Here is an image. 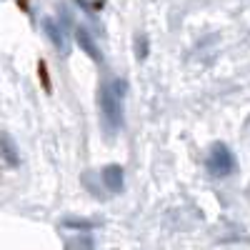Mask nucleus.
I'll return each mask as SVG.
<instances>
[{"mask_svg": "<svg viewBox=\"0 0 250 250\" xmlns=\"http://www.w3.org/2000/svg\"><path fill=\"white\" fill-rule=\"evenodd\" d=\"M205 168L213 178H228L235 173V155L225 143H213L205 158Z\"/></svg>", "mask_w": 250, "mask_h": 250, "instance_id": "nucleus-2", "label": "nucleus"}, {"mask_svg": "<svg viewBox=\"0 0 250 250\" xmlns=\"http://www.w3.org/2000/svg\"><path fill=\"white\" fill-rule=\"evenodd\" d=\"M75 43L83 48V50H85L95 62H103V55H100V48H98V43H95V40H93V35H90V30L88 28H75Z\"/></svg>", "mask_w": 250, "mask_h": 250, "instance_id": "nucleus-5", "label": "nucleus"}, {"mask_svg": "<svg viewBox=\"0 0 250 250\" xmlns=\"http://www.w3.org/2000/svg\"><path fill=\"white\" fill-rule=\"evenodd\" d=\"M128 90L125 78H113L110 83L100 88V115H103V128L110 135H115L123 128V98Z\"/></svg>", "mask_w": 250, "mask_h": 250, "instance_id": "nucleus-1", "label": "nucleus"}, {"mask_svg": "<svg viewBox=\"0 0 250 250\" xmlns=\"http://www.w3.org/2000/svg\"><path fill=\"white\" fill-rule=\"evenodd\" d=\"M62 225H65V228H78V230H93V228H95L93 220H78V218H65Z\"/></svg>", "mask_w": 250, "mask_h": 250, "instance_id": "nucleus-7", "label": "nucleus"}, {"mask_svg": "<svg viewBox=\"0 0 250 250\" xmlns=\"http://www.w3.org/2000/svg\"><path fill=\"white\" fill-rule=\"evenodd\" d=\"M0 155H3L10 165H18L20 163V155H18V148H15V143L8 133H0Z\"/></svg>", "mask_w": 250, "mask_h": 250, "instance_id": "nucleus-6", "label": "nucleus"}, {"mask_svg": "<svg viewBox=\"0 0 250 250\" xmlns=\"http://www.w3.org/2000/svg\"><path fill=\"white\" fill-rule=\"evenodd\" d=\"M43 30L48 35V40L60 50V53H68V43H65V28L58 25L53 18H43Z\"/></svg>", "mask_w": 250, "mask_h": 250, "instance_id": "nucleus-4", "label": "nucleus"}, {"mask_svg": "<svg viewBox=\"0 0 250 250\" xmlns=\"http://www.w3.org/2000/svg\"><path fill=\"white\" fill-rule=\"evenodd\" d=\"M145 55H148V40H145L143 33H138V35H135V58L143 60Z\"/></svg>", "mask_w": 250, "mask_h": 250, "instance_id": "nucleus-8", "label": "nucleus"}, {"mask_svg": "<svg viewBox=\"0 0 250 250\" xmlns=\"http://www.w3.org/2000/svg\"><path fill=\"white\" fill-rule=\"evenodd\" d=\"M100 178H103V183H105V188L110 193H123V188H125V173H123V168L120 165H105L103 168V173H100Z\"/></svg>", "mask_w": 250, "mask_h": 250, "instance_id": "nucleus-3", "label": "nucleus"}]
</instances>
